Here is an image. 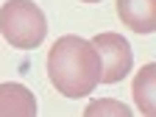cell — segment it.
<instances>
[{
	"label": "cell",
	"instance_id": "1",
	"mask_svg": "<svg viewBox=\"0 0 156 117\" xmlns=\"http://www.w3.org/2000/svg\"><path fill=\"white\" fill-rule=\"evenodd\" d=\"M48 78L64 98H87L101 84V58L84 36H62L48 53Z\"/></svg>",
	"mask_w": 156,
	"mask_h": 117
},
{
	"label": "cell",
	"instance_id": "3",
	"mask_svg": "<svg viewBox=\"0 0 156 117\" xmlns=\"http://www.w3.org/2000/svg\"><path fill=\"white\" fill-rule=\"evenodd\" d=\"M92 48L101 58V84H120L131 73V45L120 34H98Z\"/></svg>",
	"mask_w": 156,
	"mask_h": 117
},
{
	"label": "cell",
	"instance_id": "7",
	"mask_svg": "<svg viewBox=\"0 0 156 117\" xmlns=\"http://www.w3.org/2000/svg\"><path fill=\"white\" fill-rule=\"evenodd\" d=\"M84 114H87V117H95V114H120V117H128L131 109H128L126 103L112 101V98H101V101L89 103V106L84 109Z\"/></svg>",
	"mask_w": 156,
	"mask_h": 117
},
{
	"label": "cell",
	"instance_id": "5",
	"mask_svg": "<svg viewBox=\"0 0 156 117\" xmlns=\"http://www.w3.org/2000/svg\"><path fill=\"white\" fill-rule=\"evenodd\" d=\"M34 117L36 114V98L23 84H0V117Z\"/></svg>",
	"mask_w": 156,
	"mask_h": 117
},
{
	"label": "cell",
	"instance_id": "2",
	"mask_svg": "<svg viewBox=\"0 0 156 117\" xmlns=\"http://www.w3.org/2000/svg\"><path fill=\"white\" fill-rule=\"evenodd\" d=\"M0 34L17 50H36L48 34L45 11L34 0H6L0 6Z\"/></svg>",
	"mask_w": 156,
	"mask_h": 117
},
{
	"label": "cell",
	"instance_id": "6",
	"mask_svg": "<svg viewBox=\"0 0 156 117\" xmlns=\"http://www.w3.org/2000/svg\"><path fill=\"white\" fill-rule=\"evenodd\" d=\"M134 101L140 106L142 114H153L156 112V64L148 62L145 67H140V73L134 75Z\"/></svg>",
	"mask_w": 156,
	"mask_h": 117
},
{
	"label": "cell",
	"instance_id": "4",
	"mask_svg": "<svg viewBox=\"0 0 156 117\" xmlns=\"http://www.w3.org/2000/svg\"><path fill=\"white\" fill-rule=\"evenodd\" d=\"M117 17L134 34L156 31V0H117Z\"/></svg>",
	"mask_w": 156,
	"mask_h": 117
},
{
	"label": "cell",
	"instance_id": "8",
	"mask_svg": "<svg viewBox=\"0 0 156 117\" xmlns=\"http://www.w3.org/2000/svg\"><path fill=\"white\" fill-rule=\"evenodd\" d=\"M81 3H101V0H81Z\"/></svg>",
	"mask_w": 156,
	"mask_h": 117
}]
</instances>
